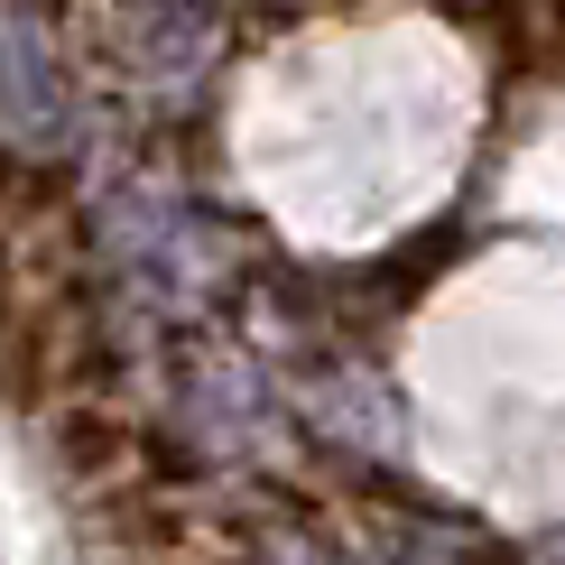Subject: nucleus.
<instances>
[{"label":"nucleus","mask_w":565,"mask_h":565,"mask_svg":"<svg viewBox=\"0 0 565 565\" xmlns=\"http://www.w3.org/2000/svg\"><path fill=\"white\" fill-rule=\"evenodd\" d=\"M103 250L149 297H168V306L204 297L214 269H223V242L204 232V214H185L168 185H111V195H103Z\"/></svg>","instance_id":"obj_1"},{"label":"nucleus","mask_w":565,"mask_h":565,"mask_svg":"<svg viewBox=\"0 0 565 565\" xmlns=\"http://www.w3.org/2000/svg\"><path fill=\"white\" fill-rule=\"evenodd\" d=\"M0 121L19 139L65 130V65H56V38H46L38 0H0Z\"/></svg>","instance_id":"obj_2"},{"label":"nucleus","mask_w":565,"mask_h":565,"mask_svg":"<svg viewBox=\"0 0 565 565\" xmlns=\"http://www.w3.org/2000/svg\"><path fill=\"white\" fill-rule=\"evenodd\" d=\"M195 427H214V445H242L250 427H260V381H250L242 362H232V352H214V362L195 371Z\"/></svg>","instance_id":"obj_3"},{"label":"nucleus","mask_w":565,"mask_h":565,"mask_svg":"<svg viewBox=\"0 0 565 565\" xmlns=\"http://www.w3.org/2000/svg\"><path fill=\"white\" fill-rule=\"evenodd\" d=\"M316 417H324V427H343V445H362V427H371V445H390V408H381V390L352 381V371L316 390Z\"/></svg>","instance_id":"obj_4"},{"label":"nucleus","mask_w":565,"mask_h":565,"mask_svg":"<svg viewBox=\"0 0 565 565\" xmlns=\"http://www.w3.org/2000/svg\"><path fill=\"white\" fill-rule=\"evenodd\" d=\"M130 10H214V0H130Z\"/></svg>","instance_id":"obj_5"}]
</instances>
